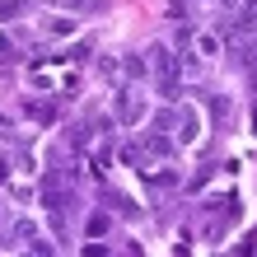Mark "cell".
Returning a JSON list of instances; mask_svg holds the SVG:
<instances>
[{
    "label": "cell",
    "mask_w": 257,
    "mask_h": 257,
    "mask_svg": "<svg viewBox=\"0 0 257 257\" xmlns=\"http://www.w3.org/2000/svg\"><path fill=\"white\" fill-rule=\"evenodd\" d=\"M155 126H164V131L173 136V141L192 145L196 136H201V117H196V108H192V103H183V108H173V112H159V117H155Z\"/></svg>",
    "instance_id": "2"
},
{
    "label": "cell",
    "mask_w": 257,
    "mask_h": 257,
    "mask_svg": "<svg viewBox=\"0 0 257 257\" xmlns=\"http://www.w3.org/2000/svg\"><path fill=\"white\" fill-rule=\"evenodd\" d=\"M210 108H215L220 122H229V103H224V98H210Z\"/></svg>",
    "instance_id": "17"
},
{
    "label": "cell",
    "mask_w": 257,
    "mask_h": 257,
    "mask_svg": "<svg viewBox=\"0 0 257 257\" xmlns=\"http://www.w3.org/2000/svg\"><path fill=\"white\" fill-rule=\"evenodd\" d=\"M19 14H28V0H0V24L19 19Z\"/></svg>",
    "instance_id": "10"
},
{
    "label": "cell",
    "mask_w": 257,
    "mask_h": 257,
    "mask_svg": "<svg viewBox=\"0 0 257 257\" xmlns=\"http://www.w3.org/2000/svg\"><path fill=\"white\" fill-rule=\"evenodd\" d=\"M14 238H19V248L38 252V257H47V252H52V243L38 234V224H33V220H14Z\"/></svg>",
    "instance_id": "4"
},
{
    "label": "cell",
    "mask_w": 257,
    "mask_h": 257,
    "mask_svg": "<svg viewBox=\"0 0 257 257\" xmlns=\"http://www.w3.org/2000/svg\"><path fill=\"white\" fill-rule=\"evenodd\" d=\"M141 145H145V155H150V159H169V155H173V136H164V126L145 131V136H141Z\"/></svg>",
    "instance_id": "5"
},
{
    "label": "cell",
    "mask_w": 257,
    "mask_h": 257,
    "mask_svg": "<svg viewBox=\"0 0 257 257\" xmlns=\"http://www.w3.org/2000/svg\"><path fill=\"white\" fill-rule=\"evenodd\" d=\"M89 141H94V136H89V126H70V145H75V150H84Z\"/></svg>",
    "instance_id": "13"
},
{
    "label": "cell",
    "mask_w": 257,
    "mask_h": 257,
    "mask_svg": "<svg viewBox=\"0 0 257 257\" xmlns=\"http://www.w3.org/2000/svg\"><path fill=\"white\" fill-rule=\"evenodd\" d=\"M252 131H257V112H252Z\"/></svg>",
    "instance_id": "20"
},
{
    "label": "cell",
    "mask_w": 257,
    "mask_h": 257,
    "mask_svg": "<svg viewBox=\"0 0 257 257\" xmlns=\"http://www.w3.org/2000/svg\"><path fill=\"white\" fill-rule=\"evenodd\" d=\"M108 229H112V215L108 210H94V215H89V238H103Z\"/></svg>",
    "instance_id": "9"
},
{
    "label": "cell",
    "mask_w": 257,
    "mask_h": 257,
    "mask_svg": "<svg viewBox=\"0 0 257 257\" xmlns=\"http://www.w3.org/2000/svg\"><path fill=\"white\" fill-rule=\"evenodd\" d=\"M84 56H89V42H75V47H66L61 61H84Z\"/></svg>",
    "instance_id": "15"
},
{
    "label": "cell",
    "mask_w": 257,
    "mask_h": 257,
    "mask_svg": "<svg viewBox=\"0 0 257 257\" xmlns=\"http://www.w3.org/2000/svg\"><path fill=\"white\" fill-rule=\"evenodd\" d=\"M112 122H122V126H136V122H145V103L131 94V89H122L112 103Z\"/></svg>",
    "instance_id": "3"
},
{
    "label": "cell",
    "mask_w": 257,
    "mask_h": 257,
    "mask_svg": "<svg viewBox=\"0 0 257 257\" xmlns=\"http://www.w3.org/2000/svg\"><path fill=\"white\" fill-rule=\"evenodd\" d=\"M108 201L122 210V215H141V206H131V196H122V192H108Z\"/></svg>",
    "instance_id": "12"
},
{
    "label": "cell",
    "mask_w": 257,
    "mask_h": 257,
    "mask_svg": "<svg viewBox=\"0 0 257 257\" xmlns=\"http://www.w3.org/2000/svg\"><path fill=\"white\" fill-rule=\"evenodd\" d=\"M192 56H206V61H210V56H220V33H201V38H196V52Z\"/></svg>",
    "instance_id": "8"
},
{
    "label": "cell",
    "mask_w": 257,
    "mask_h": 257,
    "mask_svg": "<svg viewBox=\"0 0 257 257\" xmlns=\"http://www.w3.org/2000/svg\"><path fill=\"white\" fill-rule=\"evenodd\" d=\"M61 10H70V14H94V10H103V0H61Z\"/></svg>",
    "instance_id": "11"
},
{
    "label": "cell",
    "mask_w": 257,
    "mask_h": 257,
    "mask_svg": "<svg viewBox=\"0 0 257 257\" xmlns=\"http://www.w3.org/2000/svg\"><path fill=\"white\" fill-rule=\"evenodd\" d=\"M24 112L33 117L38 126H52V122H56V108H52L47 98H28V103H24Z\"/></svg>",
    "instance_id": "6"
},
{
    "label": "cell",
    "mask_w": 257,
    "mask_h": 257,
    "mask_svg": "<svg viewBox=\"0 0 257 257\" xmlns=\"http://www.w3.org/2000/svg\"><path fill=\"white\" fill-rule=\"evenodd\" d=\"M84 257H108V243H98V238H94V243H84Z\"/></svg>",
    "instance_id": "16"
},
{
    "label": "cell",
    "mask_w": 257,
    "mask_h": 257,
    "mask_svg": "<svg viewBox=\"0 0 257 257\" xmlns=\"http://www.w3.org/2000/svg\"><path fill=\"white\" fill-rule=\"evenodd\" d=\"M150 61V80H155V89L164 98H178V75H183V61L173 56V47H164V42H155V47L145 52Z\"/></svg>",
    "instance_id": "1"
},
{
    "label": "cell",
    "mask_w": 257,
    "mask_h": 257,
    "mask_svg": "<svg viewBox=\"0 0 257 257\" xmlns=\"http://www.w3.org/2000/svg\"><path fill=\"white\" fill-rule=\"evenodd\" d=\"M141 178H145V187H173V183H178V173H173V169H164V164H155V169L145 164Z\"/></svg>",
    "instance_id": "7"
},
{
    "label": "cell",
    "mask_w": 257,
    "mask_h": 257,
    "mask_svg": "<svg viewBox=\"0 0 257 257\" xmlns=\"http://www.w3.org/2000/svg\"><path fill=\"white\" fill-rule=\"evenodd\" d=\"M252 5H257V0H252Z\"/></svg>",
    "instance_id": "21"
},
{
    "label": "cell",
    "mask_w": 257,
    "mask_h": 257,
    "mask_svg": "<svg viewBox=\"0 0 257 257\" xmlns=\"http://www.w3.org/2000/svg\"><path fill=\"white\" fill-rule=\"evenodd\" d=\"M47 33H56V38H61V33H75V19H66V14H61V19L47 24Z\"/></svg>",
    "instance_id": "14"
},
{
    "label": "cell",
    "mask_w": 257,
    "mask_h": 257,
    "mask_svg": "<svg viewBox=\"0 0 257 257\" xmlns=\"http://www.w3.org/2000/svg\"><path fill=\"white\" fill-rule=\"evenodd\" d=\"M5 178H10V164H5V159H0V183H5Z\"/></svg>",
    "instance_id": "19"
},
{
    "label": "cell",
    "mask_w": 257,
    "mask_h": 257,
    "mask_svg": "<svg viewBox=\"0 0 257 257\" xmlns=\"http://www.w3.org/2000/svg\"><path fill=\"white\" fill-rule=\"evenodd\" d=\"M0 61H14V42L10 38H0Z\"/></svg>",
    "instance_id": "18"
}]
</instances>
